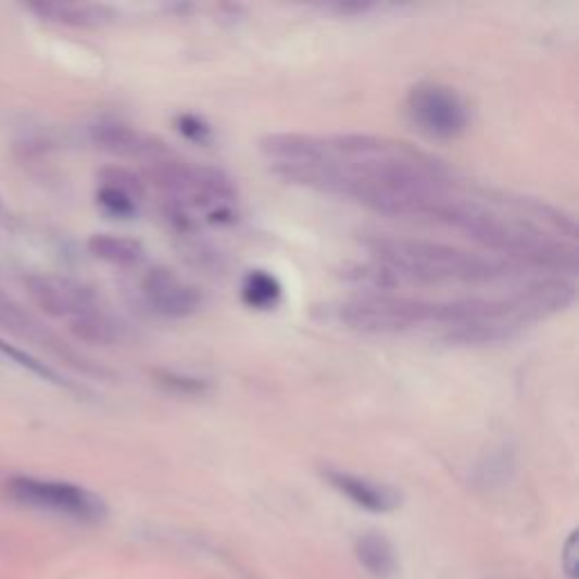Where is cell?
Here are the masks:
<instances>
[{
    "instance_id": "1",
    "label": "cell",
    "mask_w": 579,
    "mask_h": 579,
    "mask_svg": "<svg viewBox=\"0 0 579 579\" xmlns=\"http://www.w3.org/2000/svg\"><path fill=\"white\" fill-rule=\"evenodd\" d=\"M367 247L399 279L421 284H491L509 277L512 269V263L499 256L435 240L374 236Z\"/></svg>"
},
{
    "instance_id": "2",
    "label": "cell",
    "mask_w": 579,
    "mask_h": 579,
    "mask_svg": "<svg viewBox=\"0 0 579 579\" xmlns=\"http://www.w3.org/2000/svg\"><path fill=\"white\" fill-rule=\"evenodd\" d=\"M150 177L154 186L168 192L179 206L211 211L213 215H227L238 198V190L227 173L211 165L177 161L173 154L152 161Z\"/></svg>"
},
{
    "instance_id": "3",
    "label": "cell",
    "mask_w": 579,
    "mask_h": 579,
    "mask_svg": "<svg viewBox=\"0 0 579 579\" xmlns=\"http://www.w3.org/2000/svg\"><path fill=\"white\" fill-rule=\"evenodd\" d=\"M439 301L397 297L388 292H369L344 301L338 317L340 322L367 336H397L424 324L437 326Z\"/></svg>"
},
{
    "instance_id": "4",
    "label": "cell",
    "mask_w": 579,
    "mask_h": 579,
    "mask_svg": "<svg viewBox=\"0 0 579 579\" xmlns=\"http://www.w3.org/2000/svg\"><path fill=\"white\" fill-rule=\"evenodd\" d=\"M8 491L16 503L73 520L98 523L106 516V505L100 495L79 484L18 476L8 482Z\"/></svg>"
},
{
    "instance_id": "5",
    "label": "cell",
    "mask_w": 579,
    "mask_h": 579,
    "mask_svg": "<svg viewBox=\"0 0 579 579\" xmlns=\"http://www.w3.org/2000/svg\"><path fill=\"white\" fill-rule=\"evenodd\" d=\"M407 116L432 141H453L468 127V109L462 96L437 81H421L407 93Z\"/></svg>"
},
{
    "instance_id": "6",
    "label": "cell",
    "mask_w": 579,
    "mask_h": 579,
    "mask_svg": "<svg viewBox=\"0 0 579 579\" xmlns=\"http://www.w3.org/2000/svg\"><path fill=\"white\" fill-rule=\"evenodd\" d=\"M575 286L562 277H547L528 284L505 297V311L509 322L520 330L523 326L553 317L566 311L575 301Z\"/></svg>"
},
{
    "instance_id": "7",
    "label": "cell",
    "mask_w": 579,
    "mask_h": 579,
    "mask_svg": "<svg viewBox=\"0 0 579 579\" xmlns=\"http://www.w3.org/2000/svg\"><path fill=\"white\" fill-rule=\"evenodd\" d=\"M143 294L150 306L168 319H184L200 311L202 297L196 286L184 281L168 267H152L143 277Z\"/></svg>"
},
{
    "instance_id": "8",
    "label": "cell",
    "mask_w": 579,
    "mask_h": 579,
    "mask_svg": "<svg viewBox=\"0 0 579 579\" xmlns=\"http://www.w3.org/2000/svg\"><path fill=\"white\" fill-rule=\"evenodd\" d=\"M33 299L39 306L58 317H79L96 311V294L91 288L62 277H33L27 281Z\"/></svg>"
},
{
    "instance_id": "9",
    "label": "cell",
    "mask_w": 579,
    "mask_h": 579,
    "mask_svg": "<svg viewBox=\"0 0 579 579\" xmlns=\"http://www.w3.org/2000/svg\"><path fill=\"white\" fill-rule=\"evenodd\" d=\"M324 478L333 484L342 495H347L351 503H355L357 507H363L367 512H374V514L392 512L401 503L399 493L394 489L378 484V482L367 480V478H361V476L338 471V468H326Z\"/></svg>"
},
{
    "instance_id": "10",
    "label": "cell",
    "mask_w": 579,
    "mask_h": 579,
    "mask_svg": "<svg viewBox=\"0 0 579 579\" xmlns=\"http://www.w3.org/2000/svg\"><path fill=\"white\" fill-rule=\"evenodd\" d=\"M93 139L104 150L123 154V156H136V159H148V161H159V159L171 156V150L165 148V143L159 141L156 136L143 134L129 125H118V123L100 125L93 131Z\"/></svg>"
},
{
    "instance_id": "11",
    "label": "cell",
    "mask_w": 579,
    "mask_h": 579,
    "mask_svg": "<svg viewBox=\"0 0 579 579\" xmlns=\"http://www.w3.org/2000/svg\"><path fill=\"white\" fill-rule=\"evenodd\" d=\"M355 557L378 579H390L399 568L392 543L378 532H367L355 541Z\"/></svg>"
},
{
    "instance_id": "12",
    "label": "cell",
    "mask_w": 579,
    "mask_h": 579,
    "mask_svg": "<svg viewBox=\"0 0 579 579\" xmlns=\"http://www.w3.org/2000/svg\"><path fill=\"white\" fill-rule=\"evenodd\" d=\"M89 252L118 267H134L146 259V247L127 236H114V234H96L89 240Z\"/></svg>"
},
{
    "instance_id": "13",
    "label": "cell",
    "mask_w": 579,
    "mask_h": 579,
    "mask_svg": "<svg viewBox=\"0 0 579 579\" xmlns=\"http://www.w3.org/2000/svg\"><path fill=\"white\" fill-rule=\"evenodd\" d=\"M240 294H242V301L250 309L269 311L281 301L284 288H281L279 279L274 277V274H269L265 269H252V272H247V277L242 279Z\"/></svg>"
},
{
    "instance_id": "14",
    "label": "cell",
    "mask_w": 579,
    "mask_h": 579,
    "mask_svg": "<svg viewBox=\"0 0 579 579\" xmlns=\"http://www.w3.org/2000/svg\"><path fill=\"white\" fill-rule=\"evenodd\" d=\"M71 330L75 338L91 344H114L121 338V326L104 317L98 309L71 319Z\"/></svg>"
},
{
    "instance_id": "15",
    "label": "cell",
    "mask_w": 579,
    "mask_h": 579,
    "mask_svg": "<svg viewBox=\"0 0 579 579\" xmlns=\"http://www.w3.org/2000/svg\"><path fill=\"white\" fill-rule=\"evenodd\" d=\"M46 12L73 25H100L112 18V10L102 5H48Z\"/></svg>"
},
{
    "instance_id": "16",
    "label": "cell",
    "mask_w": 579,
    "mask_h": 579,
    "mask_svg": "<svg viewBox=\"0 0 579 579\" xmlns=\"http://www.w3.org/2000/svg\"><path fill=\"white\" fill-rule=\"evenodd\" d=\"M98 202L106 213L116 217H131L136 213V204H139V200L129 196L127 190L109 184H102V188L98 190Z\"/></svg>"
},
{
    "instance_id": "17",
    "label": "cell",
    "mask_w": 579,
    "mask_h": 579,
    "mask_svg": "<svg viewBox=\"0 0 579 579\" xmlns=\"http://www.w3.org/2000/svg\"><path fill=\"white\" fill-rule=\"evenodd\" d=\"M175 127L177 131L184 136V139L192 141V143H200L206 146L211 141V127L204 118L196 116V114H181L175 118Z\"/></svg>"
},
{
    "instance_id": "18",
    "label": "cell",
    "mask_w": 579,
    "mask_h": 579,
    "mask_svg": "<svg viewBox=\"0 0 579 579\" xmlns=\"http://www.w3.org/2000/svg\"><path fill=\"white\" fill-rule=\"evenodd\" d=\"M0 353H3L5 357H10V361L18 363L21 367H27V369H30V372H35L37 376H41V378L50 380V382H62V380H60V376L54 374L52 369H48L43 363H39L37 357H33V355H27V353H23V351L14 349V347H12V344H8L5 340H0Z\"/></svg>"
},
{
    "instance_id": "19",
    "label": "cell",
    "mask_w": 579,
    "mask_h": 579,
    "mask_svg": "<svg viewBox=\"0 0 579 579\" xmlns=\"http://www.w3.org/2000/svg\"><path fill=\"white\" fill-rule=\"evenodd\" d=\"M102 184L123 188V190L129 192V196H134L136 200L143 198V181L136 177L134 173L125 171V168H106L102 173Z\"/></svg>"
},
{
    "instance_id": "20",
    "label": "cell",
    "mask_w": 579,
    "mask_h": 579,
    "mask_svg": "<svg viewBox=\"0 0 579 579\" xmlns=\"http://www.w3.org/2000/svg\"><path fill=\"white\" fill-rule=\"evenodd\" d=\"M562 564L566 568V572L570 577H577V532L570 534L566 547H564V555H562Z\"/></svg>"
}]
</instances>
